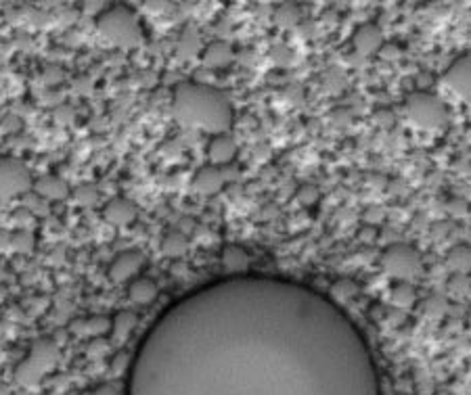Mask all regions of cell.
<instances>
[{"mask_svg":"<svg viewBox=\"0 0 471 395\" xmlns=\"http://www.w3.org/2000/svg\"><path fill=\"white\" fill-rule=\"evenodd\" d=\"M318 197H320V193L314 184H302L298 188V201L302 205H314L318 201Z\"/></svg>","mask_w":471,"mask_h":395,"instance_id":"cell-29","label":"cell"},{"mask_svg":"<svg viewBox=\"0 0 471 395\" xmlns=\"http://www.w3.org/2000/svg\"><path fill=\"white\" fill-rule=\"evenodd\" d=\"M124 395H381V383L331 297L247 272L170 303L139 341Z\"/></svg>","mask_w":471,"mask_h":395,"instance_id":"cell-1","label":"cell"},{"mask_svg":"<svg viewBox=\"0 0 471 395\" xmlns=\"http://www.w3.org/2000/svg\"><path fill=\"white\" fill-rule=\"evenodd\" d=\"M159 295V289L151 278H135L128 284V297L130 301H135L137 305H147L153 303L156 297Z\"/></svg>","mask_w":471,"mask_h":395,"instance_id":"cell-16","label":"cell"},{"mask_svg":"<svg viewBox=\"0 0 471 395\" xmlns=\"http://www.w3.org/2000/svg\"><path fill=\"white\" fill-rule=\"evenodd\" d=\"M379 53H381V57H383L385 61H394V59L400 57V50H398L396 46H392V44H383Z\"/></svg>","mask_w":471,"mask_h":395,"instance_id":"cell-31","label":"cell"},{"mask_svg":"<svg viewBox=\"0 0 471 395\" xmlns=\"http://www.w3.org/2000/svg\"><path fill=\"white\" fill-rule=\"evenodd\" d=\"M103 220L107 224H111V226H118V228L128 226V224H132L137 220V205L130 203L124 197H116V199H111V201L105 203V207H103Z\"/></svg>","mask_w":471,"mask_h":395,"instance_id":"cell-10","label":"cell"},{"mask_svg":"<svg viewBox=\"0 0 471 395\" xmlns=\"http://www.w3.org/2000/svg\"><path fill=\"white\" fill-rule=\"evenodd\" d=\"M390 301L398 310H409L417 301V291L411 282H396L390 291Z\"/></svg>","mask_w":471,"mask_h":395,"instance_id":"cell-18","label":"cell"},{"mask_svg":"<svg viewBox=\"0 0 471 395\" xmlns=\"http://www.w3.org/2000/svg\"><path fill=\"white\" fill-rule=\"evenodd\" d=\"M59 362V347L53 339H38L29 354L15 370V379L23 387H36Z\"/></svg>","mask_w":471,"mask_h":395,"instance_id":"cell-4","label":"cell"},{"mask_svg":"<svg viewBox=\"0 0 471 395\" xmlns=\"http://www.w3.org/2000/svg\"><path fill=\"white\" fill-rule=\"evenodd\" d=\"M71 197H74V203L80 205V207H93L99 199V193L93 184H80L71 190Z\"/></svg>","mask_w":471,"mask_h":395,"instance_id":"cell-25","label":"cell"},{"mask_svg":"<svg viewBox=\"0 0 471 395\" xmlns=\"http://www.w3.org/2000/svg\"><path fill=\"white\" fill-rule=\"evenodd\" d=\"M97 29L101 38L120 48H137L143 44V23L135 11L124 4L103 11L97 19Z\"/></svg>","mask_w":471,"mask_h":395,"instance_id":"cell-3","label":"cell"},{"mask_svg":"<svg viewBox=\"0 0 471 395\" xmlns=\"http://www.w3.org/2000/svg\"><path fill=\"white\" fill-rule=\"evenodd\" d=\"M135 324H137V316L130 314V312H120L116 318H111V331L118 337H122V339L130 335V331L135 328Z\"/></svg>","mask_w":471,"mask_h":395,"instance_id":"cell-26","label":"cell"},{"mask_svg":"<svg viewBox=\"0 0 471 395\" xmlns=\"http://www.w3.org/2000/svg\"><path fill=\"white\" fill-rule=\"evenodd\" d=\"M32 174L29 169L15 157L0 159V199L8 201L21 197L32 190Z\"/></svg>","mask_w":471,"mask_h":395,"instance_id":"cell-7","label":"cell"},{"mask_svg":"<svg viewBox=\"0 0 471 395\" xmlns=\"http://www.w3.org/2000/svg\"><path fill=\"white\" fill-rule=\"evenodd\" d=\"M358 284L354 282V280H350V278H341V280H337L333 286H331V299L333 301H346V299H352V297H356L358 295Z\"/></svg>","mask_w":471,"mask_h":395,"instance_id":"cell-24","label":"cell"},{"mask_svg":"<svg viewBox=\"0 0 471 395\" xmlns=\"http://www.w3.org/2000/svg\"><path fill=\"white\" fill-rule=\"evenodd\" d=\"M446 265L455 272V274H467L471 272V247L459 245L453 247L446 256Z\"/></svg>","mask_w":471,"mask_h":395,"instance_id":"cell-19","label":"cell"},{"mask_svg":"<svg viewBox=\"0 0 471 395\" xmlns=\"http://www.w3.org/2000/svg\"><path fill=\"white\" fill-rule=\"evenodd\" d=\"M352 44H354V48H356L358 55L369 57V55H375V53L381 50V46H383V34H381V29L377 25L364 23V25H360L354 32Z\"/></svg>","mask_w":471,"mask_h":395,"instance_id":"cell-11","label":"cell"},{"mask_svg":"<svg viewBox=\"0 0 471 395\" xmlns=\"http://www.w3.org/2000/svg\"><path fill=\"white\" fill-rule=\"evenodd\" d=\"M444 86L461 101L471 103V57L457 59L442 76Z\"/></svg>","mask_w":471,"mask_h":395,"instance_id":"cell-8","label":"cell"},{"mask_svg":"<svg viewBox=\"0 0 471 395\" xmlns=\"http://www.w3.org/2000/svg\"><path fill=\"white\" fill-rule=\"evenodd\" d=\"M82 324V333L90 335V337H103L107 333H111V318L109 316H93L86 320H80Z\"/></svg>","mask_w":471,"mask_h":395,"instance_id":"cell-21","label":"cell"},{"mask_svg":"<svg viewBox=\"0 0 471 395\" xmlns=\"http://www.w3.org/2000/svg\"><path fill=\"white\" fill-rule=\"evenodd\" d=\"M32 190L42 201H61L69 195V186L59 176H53V174H46V176L34 180Z\"/></svg>","mask_w":471,"mask_h":395,"instance_id":"cell-14","label":"cell"},{"mask_svg":"<svg viewBox=\"0 0 471 395\" xmlns=\"http://www.w3.org/2000/svg\"><path fill=\"white\" fill-rule=\"evenodd\" d=\"M199 50V40H197V34L193 29H184L182 36H180V42H178V53L184 55V57H191Z\"/></svg>","mask_w":471,"mask_h":395,"instance_id":"cell-27","label":"cell"},{"mask_svg":"<svg viewBox=\"0 0 471 395\" xmlns=\"http://www.w3.org/2000/svg\"><path fill=\"white\" fill-rule=\"evenodd\" d=\"M237 155V144L228 134H218L212 136L210 144H207V159L212 161V165L222 167L228 165Z\"/></svg>","mask_w":471,"mask_h":395,"instance_id":"cell-13","label":"cell"},{"mask_svg":"<svg viewBox=\"0 0 471 395\" xmlns=\"http://www.w3.org/2000/svg\"><path fill=\"white\" fill-rule=\"evenodd\" d=\"M381 268L388 276L396 278L398 282H409L423 272L421 256L411 245H392L381 254Z\"/></svg>","mask_w":471,"mask_h":395,"instance_id":"cell-6","label":"cell"},{"mask_svg":"<svg viewBox=\"0 0 471 395\" xmlns=\"http://www.w3.org/2000/svg\"><path fill=\"white\" fill-rule=\"evenodd\" d=\"M275 23L279 25V27H296L298 25V21H300V11H298V6L296 4H292V2H285V4H281L277 11H275Z\"/></svg>","mask_w":471,"mask_h":395,"instance_id":"cell-23","label":"cell"},{"mask_svg":"<svg viewBox=\"0 0 471 395\" xmlns=\"http://www.w3.org/2000/svg\"><path fill=\"white\" fill-rule=\"evenodd\" d=\"M220 260H222L224 270H226L231 276L247 274V270H250V256H247L245 249L239 247V245H226V247L222 249Z\"/></svg>","mask_w":471,"mask_h":395,"instance_id":"cell-15","label":"cell"},{"mask_svg":"<svg viewBox=\"0 0 471 395\" xmlns=\"http://www.w3.org/2000/svg\"><path fill=\"white\" fill-rule=\"evenodd\" d=\"M172 116L180 126L212 136L226 134L233 126L231 101L210 84H178L172 97Z\"/></svg>","mask_w":471,"mask_h":395,"instance_id":"cell-2","label":"cell"},{"mask_svg":"<svg viewBox=\"0 0 471 395\" xmlns=\"http://www.w3.org/2000/svg\"><path fill=\"white\" fill-rule=\"evenodd\" d=\"M467 324L471 326V310H470V314H467Z\"/></svg>","mask_w":471,"mask_h":395,"instance_id":"cell-33","label":"cell"},{"mask_svg":"<svg viewBox=\"0 0 471 395\" xmlns=\"http://www.w3.org/2000/svg\"><path fill=\"white\" fill-rule=\"evenodd\" d=\"M145 256L137 249H128V251H122L114 258V262L109 263V278L116 280V282H128V280H135V276H139V272L145 268Z\"/></svg>","mask_w":471,"mask_h":395,"instance_id":"cell-9","label":"cell"},{"mask_svg":"<svg viewBox=\"0 0 471 395\" xmlns=\"http://www.w3.org/2000/svg\"><path fill=\"white\" fill-rule=\"evenodd\" d=\"M34 247H36V237H34L32 230L21 228V230H17V233L11 235V251L25 256V254H32Z\"/></svg>","mask_w":471,"mask_h":395,"instance_id":"cell-22","label":"cell"},{"mask_svg":"<svg viewBox=\"0 0 471 395\" xmlns=\"http://www.w3.org/2000/svg\"><path fill=\"white\" fill-rule=\"evenodd\" d=\"M226 182V174L222 167H216V165H205L201 167L193 182H191V188L199 195H216L218 190H222Z\"/></svg>","mask_w":471,"mask_h":395,"instance_id":"cell-12","label":"cell"},{"mask_svg":"<svg viewBox=\"0 0 471 395\" xmlns=\"http://www.w3.org/2000/svg\"><path fill=\"white\" fill-rule=\"evenodd\" d=\"M186 237L182 233H168L163 239H161V254L165 258H182L186 254Z\"/></svg>","mask_w":471,"mask_h":395,"instance_id":"cell-20","label":"cell"},{"mask_svg":"<svg viewBox=\"0 0 471 395\" xmlns=\"http://www.w3.org/2000/svg\"><path fill=\"white\" fill-rule=\"evenodd\" d=\"M233 61V48L226 42H212L205 50H203V63L207 67H226Z\"/></svg>","mask_w":471,"mask_h":395,"instance_id":"cell-17","label":"cell"},{"mask_svg":"<svg viewBox=\"0 0 471 395\" xmlns=\"http://www.w3.org/2000/svg\"><path fill=\"white\" fill-rule=\"evenodd\" d=\"M407 118L419 130L440 132L449 124V109L436 95L419 90L407 99Z\"/></svg>","mask_w":471,"mask_h":395,"instance_id":"cell-5","label":"cell"},{"mask_svg":"<svg viewBox=\"0 0 471 395\" xmlns=\"http://www.w3.org/2000/svg\"><path fill=\"white\" fill-rule=\"evenodd\" d=\"M425 312L430 314V316H436V318H440V316H444L446 312H449V301L444 299V297H430L428 301H425Z\"/></svg>","mask_w":471,"mask_h":395,"instance_id":"cell-28","label":"cell"},{"mask_svg":"<svg viewBox=\"0 0 471 395\" xmlns=\"http://www.w3.org/2000/svg\"><path fill=\"white\" fill-rule=\"evenodd\" d=\"M449 289L455 293V295H467L471 289V280L465 274H457L451 282H449Z\"/></svg>","mask_w":471,"mask_h":395,"instance_id":"cell-30","label":"cell"},{"mask_svg":"<svg viewBox=\"0 0 471 395\" xmlns=\"http://www.w3.org/2000/svg\"><path fill=\"white\" fill-rule=\"evenodd\" d=\"M93 395H120L116 391V387H111V385H101V387H97Z\"/></svg>","mask_w":471,"mask_h":395,"instance_id":"cell-32","label":"cell"}]
</instances>
